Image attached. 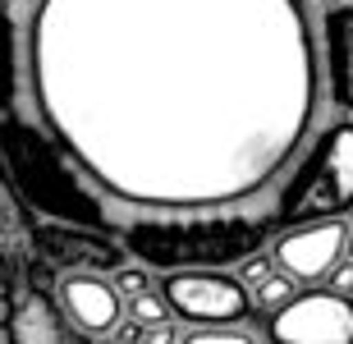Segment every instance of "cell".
Wrapping results in <instances>:
<instances>
[{
	"label": "cell",
	"mask_w": 353,
	"mask_h": 344,
	"mask_svg": "<svg viewBox=\"0 0 353 344\" xmlns=\"http://www.w3.org/2000/svg\"><path fill=\"white\" fill-rule=\"evenodd\" d=\"M23 51L41 129L138 212L257 198L321 106L303 0H37Z\"/></svg>",
	"instance_id": "obj_1"
},
{
	"label": "cell",
	"mask_w": 353,
	"mask_h": 344,
	"mask_svg": "<svg viewBox=\"0 0 353 344\" xmlns=\"http://www.w3.org/2000/svg\"><path fill=\"white\" fill-rule=\"evenodd\" d=\"M275 212L266 216H152L124 225V248L152 271H225L243 266L275 234Z\"/></svg>",
	"instance_id": "obj_2"
},
{
	"label": "cell",
	"mask_w": 353,
	"mask_h": 344,
	"mask_svg": "<svg viewBox=\"0 0 353 344\" xmlns=\"http://www.w3.org/2000/svg\"><path fill=\"white\" fill-rule=\"evenodd\" d=\"M0 152H5L14 198H23L32 212L65 221V225L110 230V212L83 184V170L65 156V147L55 143L51 133L19 115L14 101L5 106V119H0Z\"/></svg>",
	"instance_id": "obj_3"
},
{
	"label": "cell",
	"mask_w": 353,
	"mask_h": 344,
	"mask_svg": "<svg viewBox=\"0 0 353 344\" xmlns=\"http://www.w3.org/2000/svg\"><path fill=\"white\" fill-rule=\"evenodd\" d=\"M353 207V124H330L303 156L294 179L275 202V225L299 230L312 221H335Z\"/></svg>",
	"instance_id": "obj_4"
},
{
	"label": "cell",
	"mask_w": 353,
	"mask_h": 344,
	"mask_svg": "<svg viewBox=\"0 0 353 344\" xmlns=\"http://www.w3.org/2000/svg\"><path fill=\"white\" fill-rule=\"evenodd\" d=\"M161 294L174 317L197 321V326H239L252 312L248 285L225 271H170Z\"/></svg>",
	"instance_id": "obj_5"
},
{
	"label": "cell",
	"mask_w": 353,
	"mask_h": 344,
	"mask_svg": "<svg viewBox=\"0 0 353 344\" xmlns=\"http://www.w3.org/2000/svg\"><path fill=\"white\" fill-rule=\"evenodd\" d=\"M271 344H353V299L335 290H307L266 321Z\"/></svg>",
	"instance_id": "obj_6"
},
{
	"label": "cell",
	"mask_w": 353,
	"mask_h": 344,
	"mask_svg": "<svg viewBox=\"0 0 353 344\" xmlns=\"http://www.w3.org/2000/svg\"><path fill=\"white\" fill-rule=\"evenodd\" d=\"M32 248L65 276H105V271H124L129 248L115 243L105 230L88 225H65V221H46L32 225Z\"/></svg>",
	"instance_id": "obj_7"
},
{
	"label": "cell",
	"mask_w": 353,
	"mask_h": 344,
	"mask_svg": "<svg viewBox=\"0 0 353 344\" xmlns=\"http://www.w3.org/2000/svg\"><path fill=\"white\" fill-rule=\"evenodd\" d=\"M349 252V225L340 216L335 221H312V225H299V230H285L275 239V271H285L289 280L299 285H316V280H330V271L344 262Z\"/></svg>",
	"instance_id": "obj_8"
},
{
	"label": "cell",
	"mask_w": 353,
	"mask_h": 344,
	"mask_svg": "<svg viewBox=\"0 0 353 344\" xmlns=\"http://www.w3.org/2000/svg\"><path fill=\"white\" fill-rule=\"evenodd\" d=\"M60 307H65L69 326L88 340H110L129 321V303H124L119 285L101 276H65L60 280Z\"/></svg>",
	"instance_id": "obj_9"
},
{
	"label": "cell",
	"mask_w": 353,
	"mask_h": 344,
	"mask_svg": "<svg viewBox=\"0 0 353 344\" xmlns=\"http://www.w3.org/2000/svg\"><path fill=\"white\" fill-rule=\"evenodd\" d=\"M10 344H74L69 317L51 303V294L10 276Z\"/></svg>",
	"instance_id": "obj_10"
},
{
	"label": "cell",
	"mask_w": 353,
	"mask_h": 344,
	"mask_svg": "<svg viewBox=\"0 0 353 344\" xmlns=\"http://www.w3.org/2000/svg\"><path fill=\"white\" fill-rule=\"evenodd\" d=\"M326 65H330V101L353 110V5L326 14Z\"/></svg>",
	"instance_id": "obj_11"
},
{
	"label": "cell",
	"mask_w": 353,
	"mask_h": 344,
	"mask_svg": "<svg viewBox=\"0 0 353 344\" xmlns=\"http://www.w3.org/2000/svg\"><path fill=\"white\" fill-rule=\"evenodd\" d=\"M129 321L143 331V326H165L170 321V303H165V294H138V299H129Z\"/></svg>",
	"instance_id": "obj_12"
},
{
	"label": "cell",
	"mask_w": 353,
	"mask_h": 344,
	"mask_svg": "<svg viewBox=\"0 0 353 344\" xmlns=\"http://www.w3.org/2000/svg\"><path fill=\"white\" fill-rule=\"evenodd\" d=\"M294 285H299V280H289L285 271H275L266 285H257V307H266V312H280L285 303H294V299H299V294H294Z\"/></svg>",
	"instance_id": "obj_13"
},
{
	"label": "cell",
	"mask_w": 353,
	"mask_h": 344,
	"mask_svg": "<svg viewBox=\"0 0 353 344\" xmlns=\"http://www.w3.org/2000/svg\"><path fill=\"white\" fill-rule=\"evenodd\" d=\"M179 344H257L248 331H239V326H202V331L183 335Z\"/></svg>",
	"instance_id": "obj_14"
},
{
	"label": "cell",
	"mask_w": 353,
	"mask_h": 344,
	"mask_svg": "<svg viewBox=\"0 0 353 344\" xmlns=\"http://www.w3.org/2000/svg\"><path fill=\"white\" fill-rule=\"evenodd\" d=\"M271 276H275V257H262V252H252L248 262L239 266V280L243 285H266Z\"/></svg>",
	"instance_id": "obj_15"
},
{
	"label": "cell",
	"mask_w": 353,
	"mask_h": 344,
	"mask_svg": "<svg viewBox=\"0 0 353 344\" xmlns=\"http://www.w3.org/2000/svg\"><path fill=\"white\" fill-rule=\"evenodd\" d=\"M115 285H119V294H124V299H138V294H147V290H152L143 271H119V276H115Z\"/></svg>",
	"instance_id": "obj_16"
},
{
	"label": "cell",
	"mask_w": 353,
	"mask_h": 344,
	"mask_svg": "<svg viewBox=\"0 0 353 344\" xmlns=\"http://www.w3.org/2000/svg\"><path fill=\"white\" fill-rule=\"evenodd\" d=\"M138 344H179V340H174V326L165 321V326H143V331H138Z\"/></svg>",
	"instance_id": "obj_17"
},
{
	"label": "cell",
	"mask_w": 353,
	"mask_h": 344,
	"mask_svg": "<svg viewBox=\"0 0 353 344\" xmlns=\"http://www.w3.org/2000/svg\"><path fill=\"white\" fill-rule=\"evenodd\" d=\"M330 290L335 294H353V262H340L330 271Z\"/></svg>",
	"instance_id": "obj_18"
},
{
	"label": "cell",
	"mask_w": 353,
	"mask_h": 344,
	"mask_svg": "<svg viewBox=\"0 0 353 344\" xmlns=\"http://www.w3.org/2000/svg\"><path fill=\"white\" fill-rule=\"evenodd\" d=\"M349 252H353V225H349Z\"/></svg>",
	"instance_id": "obj_19"
},
{
	"label": "cell",
	"mask_w": 353,
	"mask_h": 344,
	"mask_svg": "<svg viewBox=\"0 0 353 344\" xmlns=\"http://www.w3.org/2000/svg\"><path fill=\"white\" fill-rule=\"evenodd\" d=\"M97 344H110V340H97Z\"/></svg>",
	"instance_id": "obj_20"
}]
</instances>
